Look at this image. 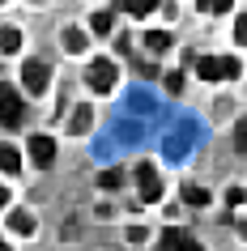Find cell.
Returning a JSON list of instances; mask_svg holds the SVG:
<instances>
[{"label":"cell","instance_id":"cell-17","mask_svg":"<svg viewBox=\"0 0 247 251\" xmlns=\"http://www.w3.org/2000/svg\"><path fill=\"white\" fill-rule=\"evenodd\" d=\"M111 26H115V17L107 13V9H103V13H94V17H90V30H94V34H107Z\"/></svg>","mask_w":247,"mask_h":251},{"label":"cell","instance_id":"cell-14","mask_svg":"<svg viewBox=\"0 0 247 251\" xmlns=\"http://www.w3.org/2000/svg\"><path fill=\"white\" fill-rule=\"evenodd\" d=\"M90 124H94V111H90V106H77V115H73V132H90Z\"/></svg>","mask_w":247,"mask_h":251},{"label":"cell","instance_id":"cell-19","mask_svg":"<svg viewBox=\"0 0 247 251\" xmlns=\"http://www.w3.org/2000/svg\"><path fill=\"white\" fill-rule=\"evenodd\" d=\"M234 145H239V153H247V119L234 128Z\"/></svg>","mask_w":247,"mask_h":251},{"label":"cell","instance_id":"cell-5","mask_svg":"<svg viewBox=\"0 0 247 251\" xmlns=\"http://www.w3.org/2000/svg\"><path fill=\"white\" fill-rule=\"evenodd\" d=\"M22 81H26L30 94H43L47 90V64L43 60H30V64H22Z\"/></svg>","mask_w":247,"mask_h":251},{"label":"cell","instance_id":"cell-8","mask_svg":"<svg viewBox=\"0 0 247 251\" xmlns=\"http://www.w3.org/2000/svg\"><path fill=\"white\" fill-rule=\"evenodd\" d=\"M13 51H22V30L0 26V55H13Z\"/></svg>","mask_w":247,"mask_h":251},{"label":"cell","instance_id":"cell-16","mask_svg":"<svg viewBox=\"0 0 247 251\" xmlns=\"http://www.w3.org/2000/svg\"><path fill=\"white\" fill-rule=\"evenodd\" d=\"M200 4V13H230L234 9V0H196Z\"/></svg>","mask_w":247,"mask_h":251},{"label":"cell","instance_id":"cell-21","mask_svg":"<svg viewBox=\"0 0 247 251\" xmlns=\"http://www.w3.org/2000/svg\"><path fill=\"white\" fill-rule=\"evenodd\" d=\"M226 200H230V209H234V204H243L247 196H243V192H239V187H230V192H226Z\"/></svg>","mask_w":247,"mask_h":251},{"label":"cell","instance_id":"cell-11","mask_svg":"<svg viewBox=\"0 0 247 251\" xmlns=\"http://www.w3.org/2000/svg\"><path fill=\"white\" fill-rule=\"evenodd\" d=\"M85 47H90L85 30H64V51H85Z\"/></svg>","mask_w":247,"mask_h":251},{"label":"cell","instance_id":"cell-7","mask_svg":"<svg viewBox=\"0 0 247 251\" xmlns=\"http://www.w3.org/2000/svg\"><path fill=\"white\" fill-rule=\"evenodd\" d=\"M158 243H162V251H200V243H196L188 230H166Z\"/></svg>","mask_w":247,"mask_h":251},{"label":"cell","instance_id":"cell-12","mask_svg":"<svg viewBox=\"0 0 247 251\" xmlns=\"http://www.w3.org/2000/svg\"><path fill=\"white\" fill-rule=\"evenodd\" d=\"M119 4H124V13H132V17H145V13L158 9V0H119Z\"/></svg>","mask_w":247,"mask_h":251},{"label":"cell","instance_id":"cell-20","mask_svg":"<svg viewBox=\"0 0 247 251\" xmlns=\"http://www.w3.org/2000/svg\"><path fill=\"white\" fill-rule=\"evenodd\" d=\"M234 39L247 43V17H239V22H234Z\"/></svg>","mask_w":247,"mask_h":251},{"label":"cell","instance_id":"cell-2","mask_svg":"<svg viewBox=\"0 0 247 251\" xmlns=\"http://www.w3.org/2000/svg\"><path fill=\"white\" fill-rule=\"evenodd\" d=\"M22 115H26L22 94H17L13 85H4V81H0V124H4V128H17V124H22Z\"/></svg>","mask_w":247,"mask_h":251},{"label":"cell","instance_id":"cell-6","mask_svg":"<svg viewBox=\"0 0 247 251\" xmlns=\"http://www.w3.org/2000/svg\"><path fill=\"white\" fill-rule=\"evenodd\" d=\"M30 162L34 166H52L55 162V141L52 136H30Z\"/></svg>","mask_w":247,"mask_h":251},{"label":"cell","instance_id":"cell-1","mask_svg":"<svg viewBox=\"0 0 247 251\" xmlns=\"http://www.w3.org/2000/svg\"><path fill=\"white\" fill-rule=\"evenodd\" d=\"M196 73H200V81H226V77H239L243 64H239L234 55H205V60L196 64Z\"/></svg>","mask_w":247,"mask_h":251},{"label":"cell","instance_id":"cell-10","mask_svg":"<svg viewBox=\"0 0 247 251\" xmlns=\"http://www.w3.org/2000/svg\"><path fill=\"white\" fill-rule=\"evenodd\" d=\"M9 226H13L17 234H34V213H26V209H13V213H9Z\"/></svg>","mask_w":247,"mask_h":251},{"label":"cell","instance_id":"cell-22","mask_svg":"<svg viewBox=\"0 0 247 251\" xmlns=\"http://www.w3.org/2000/svg\"><path fill=\"white\" fill-rule=\"evenodd\" d=\"M4 204H9V192H4V187H0V209H4Z\"/></svg>","mask_w":247,"mask_h":251},{"label":"cell","instance_id":"cell-23","mask_svg":"<svg viewBox=\"0 0 247 251\" xmlns=\"http://www.w3.org/2000/svg\"><path fill=\"white\" fill-rule=\"evenodd\" d=\"M0 4H4V0H0Z\"/></svg>","mask_w":247,"mask_h":251},{"label":"cell","instance_id":"cell-18","mask_svg":"<svg viewBox=\"0 0 247 251\" xmlns=\"http://www.w3.org/2000/svg\"><path fill=\"white\" fill-rule=\"evenodd\" d=\"M98 183H103V187H119V183H124V171H103V175H98Z\"/></svg>","mask_w":247,"mask_h":251},{"label":"cell","instance_id":"cell-4","mask_svg":"<svg viewBox=\"0 0 247 251\" xmlns=\"http://www.w3.org/2000/svg\"><path fill=\"white\" fill-rule=\"evenodd\" d=\"M137 183H141V200H145V204H154V200L162 196V179H158V171L149 166V162L137 166Z\"/></svg>","mask_w":247,"mask_h":251},{"label":"cell","instance_id":"cell-3","mask_svg":"<svg viewBox=\"0 0 247 251\" xmlns=\"http://www.w3.org/2000/svg\"><path fill=\"white\" fill-rule=\"evenodd\" d=\"M85 81H90V90L111 94V90H115V60H94L90 73H85Z\"/></svg>","mask_w":247,"mask_h":251},{"label":"cell","instance_id":"cell-15","mask_svg":"<svg viewBox=\"0 0 247 251\" xmlns=\"http://www.w3.org/2000/svg\"><path fill=\"white\" fill-rule=\"evenodd\" d=\"M183 200H188V204H196V209H205V204H209V192L188 183V187H183Z\"/></svg>","mask_w":247,"mask_h":251},{"label":"cell","instance_id":"cell-9","mask_svg":"<svg viewBox=\"0 0 247 251\" xmlns=\"http://www.w3.org/2000/svg\"><path fill=\"white\" fill-rule=\"evenodd\" d=\"M0 171H4V175H17V171H22V153H17L13 145H0Z\"/></svg>","mask_w":247,"mask_h":251},{"label":"cell","instance_id":"cell-13","mask_svg":"<svg viewBox=\"0 0 247 251\" xmlns=\"http://www.w3.org/2000/svg\"><path fill=\"white\" fill-rule=\"evenodd\" d=\"M145 47H149V51H166L170 34H166V30H149V34H145Z\"/></svg>","mask_w":247,"mask_h":251}]
</instances>
